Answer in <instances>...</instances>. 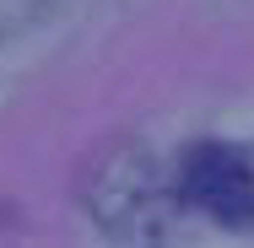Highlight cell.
<instances>
[{
  "mask_svg": "<svg viewBox=\"0 0 254 248\" xmlns=\"http://www.w3.org/2000/svg\"><path fill=\"white\" fill-rule=\"evenodd\" d=\"M92 210H98L103 232L114 238H162L168 232V216H173V199L157 178L152 156L146 151H125L92 189Z\"/></svg>",
  "mask_w": 254,
  "mask_h": 248,
  "instance_id": "1",
  "label": "cell"
},
{
  "mask_svg": "<svg viewBox=\"0 0 254 248\" xmlns=\"http://www.w3.org/2000/svg\"><path fill=\"white\" fill-rule=\"evenodd\" d=\"M179 189L211 221H222L233 232H244V227L254 232V167H249V156H238L233 146H216V141L190 146Z\"/></svg>",
  "mask_w": 254,
  "mask_h": 248,
  "instance_id": "2",
  "label": "cell"
},
{
  "mask_svg": "<svg viewBox=\"0 0 254 248\" xmlns=\"http://www.w3.org/2000/svg\"><path fill=\"white\" fill-rule=\"evenodd\" d=\"M33 5H44V11H54V5H65V0H33Z\"/></svg>",
  "mask_w": 254,
  "mask_h": 248,
  "instance_id": "3",
  "label": "cell"
}]
</instances>
